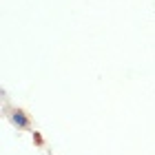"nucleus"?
I'll return each mask as SVG.
<instances>
[{"label": "nucleus", "mask_w": 155, "mask_h": 155, "mask_svg": "<svg viewBox=\"0 0 155 155\" xmlns=\"http://www.w3.org/2000/svg\"><path fill=\"white\" fill-rule=\"evenodd\" d=\"M11 122L16 124V126H20V129L29 124V122H27V115L22 113V111H13V115H11Z\"/></svg>", "instance_id": "nucleus-1"}]
</instances>
